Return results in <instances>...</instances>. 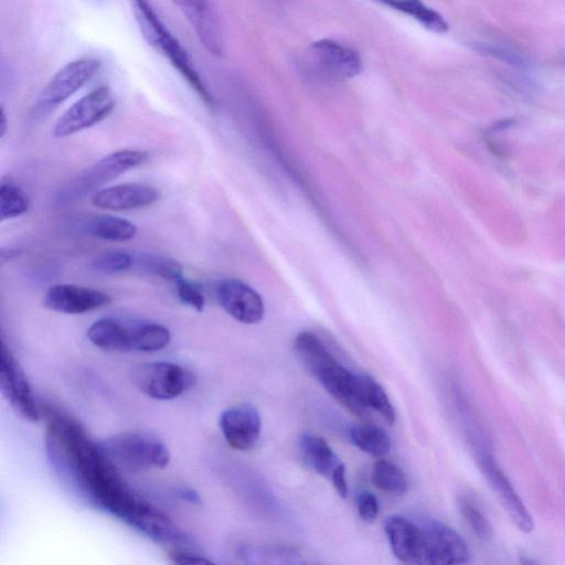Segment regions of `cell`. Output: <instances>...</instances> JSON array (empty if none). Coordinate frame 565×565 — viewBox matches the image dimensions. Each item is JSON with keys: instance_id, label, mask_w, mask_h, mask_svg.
<instances>
[{"instance_id": "obj_1", "label": "cell", "mask_w": 565, "mask_h": 565, "mask_svg": "<svg viewBox=\"0 0 565 565\" xmlns=\"http://www.w3.org/2000/svg\"><path fill=\"white\" fill-rule=\"evenodd\" d=\"M45 439L55 466L97 507L154 542L177 544L183 539L162 511L126 484L99 444L73 418L50 411Z\"/></svg>"}, {"instance_id": "obj_2", "label": "cell", "mask_w": 565, "mask_h": 565, "mask_svg": "<svg viewBox=\"0 0 565 565\" xmlns=\"http://www.w3.org/2000/svg\"><path fill=\"white\" fill-rule=\"evenodd\" d=\"M129 3L145 41L169 61L205 105L212 107L213 96L200 76L193 60L159 18L150 1L129 0Z\"/></svg>"}, {"instance_id": "obj_3", "label": "cell", "mask_w": 565, "mask_h": 565, "mask_svg": "<svg viewBox=\"0 0 565 565\" xmlns=\"http://www.w3.org/2000/svg\"><path fill=\"white\" fill-rule=\"evenodd\" d=\"M148 158V152L139 149H121L111 152L61 188L54 194V202L64 205L90 192H96L99 186L143 164Z\"/></svg>"}, {"instance_id": "obj_4", "label": "cell", "mask_w": 565, "mask_h": 565, "mask_svg": "<svg viewBox=\"0 0 565 565\" xmlns=\"http://www.w3.org/2000/svg\"><path fill=\"white\" fill-rule=\"evenodd\" d=\"M99 446L119 470L127 472L164 468L170 461L167 446L143 433L117 434L99 443Z\"/></svg>"}, {"instance_id": "obj_5", "label": "cell", "mask_w": 565, "mask_h": 565, "mask_svg": "<svg viewBox=\"0 0 565 565\" xmlns=\"http://www.w3.org/2000/svg\"><path fill=\"white\" fill-rule=\"evenodd\" d=\"M100 67L102 61L96 57H81L61 67L38 95L32 107L33 118L47 116L84 87Z\"/></svg>"}, {"instance_id": "obj_6", "label": "cell", "mask_w": 565, "mask_h": 565, "mask_svg": "<svg viewBox=\"0 0 565 565\" xmlns=\"http://www.w3.org/2000/svg\"><path fill=\"white\" fill-rule=\"evenodd\" d=\"M131 381L147 396L167 401L175 398L191 388L195 377L179 364L150 362L136 366L131 372Z\"/></svg>"}, {"instance_id": "obj_7", "label": "cell", "mask_w": 565, "mask_h": 565, "mask_svg": "<svg viewBox=\"0 0 565 565\" xmlns=\"http://www.w3.org/2000/svg\"><path fill=\"white\" fill-rule=\"evenodd\" d=\"M116 105L111 89L102 85L70 106L53 127L55 138H65L88 129L106 119Z\"/></svg>"}, {"instance_id": "obj_8", "label": "cell", "mask_w": 565, "mask_h": 565, "mask_svg": "<svg viewBox=\"0 0 565 565\" xmlns=\"http://www.w3.org/2000/svg\"><path fill=\"white\" fill-rule=\"evenodd\" d=\"M0 387L19 417L32 423L40 419L41 412L26 375L3 340L0 351Z\"/></svg>"}, {"instance_id": "obj_9", "label": "cell", "mask_w": 565, "mask_h": 565, "mask_svg": "<svg viewBox=\"0 0 565 565\" xmlns=\"http://www.w3.org/2000/svg\"><path fill=\"white\" fill-rule=\"evenodd\" d=\"M423 530V564L458 565L469 562L470 552L463 537L439 521H426Z\"/></svg>"}, {"instance_id": "obj_10", "label": "cell", "mask_w": 565, "mask_h": 565, "mask_svg": "<svg viewBox=\"0 0 565 565\" xmlns=\"http://www.w3.org/2000/svg\"><path fill=\"white\" fill-rule=\"evenodd\" d=\"M477 460L483 477L495 492L512 522L520 531L531 533L534 530L533 518L512 483L493 460L491 452L488 449L479 450Z\"/></svg>"}, {"instance_id": "obj_11", "label": "cell", "mask_w": 565, "mask_h": 565, "mask_svg": "<svg viewBox=\"0 0 565 565\" xmlns=\"http://www.w3.org/2000/svg\"><path fill=\"white\" fill-rule=\"evenodd\" d=\"M215 296L220 306L235 320L254 324L265 313L260 295L246 282L236 278H225L217 282Z\"/></svg>"}, {"instance_id": "obj_12", "label": "cell", "mask_w": 565, "mask_h": 565, "mask_svg": "<svg viewBox=\"0 0 565 565\" xmlns=\"http://www.w3.org/2000/svg\"><path fill=\"white\" fill-rule=\"evenodd\" d=\"M182 12L205 50L215 56L224 53V33L211 0H171Z\"/></svg>"}, {"instance_id": "obj_13", "label": "cell", "mask_w": 565, "mask_h": 565, "mask_svg": "<svg viewBox=\"0 0 565 565\" xmlns=\"http://www.w3.org/2000/svg\"><path fill=\"white\" fill-rule=\"evenodd\" d=\"M111 301L110 296L99 289L74 284H56L45 294V308L66 315H83L100 309Z\"/></svg>"}, {"instance_id": "obj_14", "label": "cell", "mask_w": 565, "mask_h": 565, "mask_svg": "<svg viewBox=\"0 0 565 565\" xmlns=\"http://www.w3.org/2000/svg\"><path fill=\"white\" fill-rule=\"evenodd\" d=\"M310 54L317 66L335 79L355 77L363 70L361 55L355 49L331 39L313 42Z\"/></svg>"}, {"instance_id": "obj_15", "label": "cell", "mask_w": 565, "mask_h": 565, "mask_svg": "<svg viewBox=\"0 0 565 565\" xmlns=\"http://www.w3.org/2000/svg\"><path fill=\"white\" fill-rule=\"evenodd\" d=\"M220 428L228 446L236 450H248L260 436L262 418L254 406L235 405L221 414Z\"/></svg>"}, {"instance_id": "obj_16", "label": "cell", "mask_w": 565, "mask_h": 565, "mask_svg": "<svg viewBox=\"0 0 565 565\" xmlns=\"http://www.w3.org/2000/svg\"><path fill=\"white\" fill-rule=\"evenodd\" d=\"M161 198L160 190L146 183H120L94 192L92 203L108 211H130L150 206Z\"/></svg>"}, {"instance_id": "obj_17", "label": "cell", "mask_w": 565, "mask_h": 565, "mask_svg": "<svg viewBox=\"0 0 565 565\" xmlns=\"http://www.w3.org/2000/svg\"><path fill=\"white\" fill-rule=\"evenodd\" d=\"M316 379L334 399L354 415H363L369 409L363 398L359 374L350 372L337 360Z\"/></svg>"}, {"instance_id": "obj_18", "label": "cell", "mask_w": 565, "mask_h": 565, "mask_svg": "<svg viewBox=\"0 0 565 565\" xmlns=\"http://www.w3.org/2000/svg\"><path fill=\"white\" fill-rule=\"evenodd\" d=\"M384 531L393 554L399 561L423 564L422 525L402 515H391L384 522Z\"/></svg>"}, {"instance_id": "obj_19", "label": "cell", "mask_w": 565, "mask_h": 565, "mask_svg": "<svg viewBox=\"0 0 565 565\" xmlns=\"http://www.w3.org/2000/svg\"><path fill=\"white\" fill-rule=\"evenodd\" d=\"M87 339L109 352H130V324L114 318L96 320L87 329Z\"/></svg>"}, {"instance_id": "obj_20", "label": "cell", "mask_w": 565, "mask_h": 565, "mask_svg": "<svg viewBox=\"0 0 565 565\" xmlns=\"http://www.w3.org/2000/svg\"><path fill=\"white\" fill-rule=\"evenodd\" d=\"M299 449L305 463L326 478L330 479L333 470L341 463L328 441L320 436L303 433L299 439Z\"/></svg>"}, {"instance_id": "obj_21", "label": "cell", "mask_w": 565, "mask_h": 565, "mask_svg": "<svg viewBox=\"0 0 565 565\" xmlns=\"http://www.w3.org/2000/svg\"><path fill=\"white\" fill-rule=\"evenodd\" d=\"M294 348L298 360L315 377L335 361L322 341L310 331L298 333Z\"/></svg>"}, {"instance_id": "obj_22", "label": "cell", "mask_w": 565, "mask_h": 565, "mask_svg": "<svg viewBox=\"0 0 565 565\" xmlns=\"http://www.w3.org/2000/svg\"><path fill=\"white\" fill-rule=\"evenodd\" d=\"M383 6L390 7L398 12L412 17L425 29L443 34L448 30V23L444 17L433 8L426 6L422 0H373Z\"/></svg>"}, {"instance_id": "obj_23", "label": "cell", "mask_w": 565, "mask_h": 565, "mask_svg": "<svg viewBox=\"0 0 565 565\" xmlns=\"http://www.w3.org/2000/svg\"><path fill=\"white\" fill-rule=\"evenodd\" d=\"M171 341L170 330L156 322L130 323V352H156Z\"/></svg>"}, {"instance_id": "obj_24", "label": "cell", "mask_w": 565, "mask_h": 565, "mask_svg": "<svg viewBox=\"0 0 565 565\" xmlns=\"http://www.w3.org/2000/svg\"><path fill=\"white\" fill-rule=\"evenodd\" d=\"M90 236L109 242H127L137 234V226L129 220L115 215H97L87 224Z\"/></svg>"}, {"instance_id": "obj_25", "label": "cell", "mask_w": 565, "mask_h": 565, "mask_svg": "<svg viewBox=\"0 0 565 565\" xmlns=\"http://www.w3.org/2000/svg\"><path fill=\"white\" fill-rule=\"evenodd\" d=\"M349 438L355 447L376 458H384L391 450L390 436L374 425L352 426L349 430Z\"/></svg>"}, {"instance_id": "obj_26", "label": "cell", "mask_w": 565, "mask_h": 565, "mask_svg": "<svg viewBox=\"0 0 565 565\" xmlns=\"http://www.w3.org/2000/svg\"><path fill=\"white\" fill-rule=\"evenodd\" d=\"M358 374L367 408L379 413L388 424H394L396 413L384 388L370 374Z\"/></svg>"}, {"instance_id": "obj_27", "label": "cell", "mask_w": 565, "mask_h": 565, "mask_svg": "<svg viewBox=\"0 0 565 565\" xmlns=\"http://www.w3.org/2000/svg\"><path fill=\"white\" fill-rule=\"evenodd\" d=\"M371 480L379 489L392 494H404L408 489V481L404 471L385 459L377 460L374 463Z\"/></svg>"}, {"instance_id": "obj_28", "label": "cell", "mask_w": 565, "mask_h": 565, "mask_svg": "<svg viewBox=\"0 0 565 565\" xmlns=\"http://www.w3.org/2000/svg\"><path fill=\"white\" fill-rule=\"evenodd\" d=\"M30 199L24 190L11 180L0 183V221L12 220L25 214Z\"/></svg>"}, {"instance_id": "obj_29", "label": "cell", "mask_w": 565, "mask_h": 565, "mask_svg": "<svg viewBox=\"0 0 565 565\" xmlns=\"http://www.w3.org/2000/svg\"><path fill=\"white\" fill-rule=\"evenodd\" d=\"M135 267L143 273L173 282L184 276L183 268L178 260L156 254H136Z\"/></svg>"}, {"instance_id": "obj_30", "label": "cell", "mask_w": 565, "mask_h": 565, "mask_svg": "<svg viewBox=\"0 0 565 565\" xmlns=\"http://www.w3.org/2000/svg\"><path fill=\"white\" fill-rule=\"evenodd\" d=\"M136 254L122 249L105 250L97 254L90 263L93 270L114 275L127 271L135 267Z\"/></svg>"}, {"instance_id": "obj_31", "label": "cell", "mask_w": 565, "mask_h": 565, "mask_svg": "<svg viewBox=\"0 0 565 565\" xmlns=\"http://www.w3.org/2000/svg\"><path fill=\"white\" fill-rule=\"evenodd\" d=\"M244 555L252 562L266 564H297L301 563L300 553L286 546L252 547L244 551Z\"/></svg>"}, {"instance_id": "obj_32", "label": "cell", "mask_w": 565, "mask_h": 565, "mask_svg": "<svg viewBox=\"0 0 565 565\" xmlns=\"http://www.w3.org/2000/svg\"><path fill=\"white\" fill-rule=\"evenodd\" d=\"M459 510L471 531L480 539L488 540L492 535V529L480 511V509L467 498H460L458 501Z\"/></svg>"}, {"instance_id": "obj_33", "label": "cell", "mask_w": 565, "mask_h": 565, "mask_svg": "<svg viewBox=\"0 0 565 565\" xmlns=\"http://www.w3.org/2000/svg\"><path fill=\"white\" fill-rule=\"evenodd\" d=\"M177 296L182 303L198 312H202L205 307V297L201 288L184 276L175 282Z\"/></svg>"}, {"instance_id": "obj_34", "label": "cell", "mask_w": 565, "mask_h": 565, "mask_svg": "<svg viewBox=\"0 0 565 565\" xmlns=\"http://www.w3.org/2000/svg\"><path fill=\"white\" fill-rule=\"evenodd\" d=\"M379 502L375 495L363 491L358 497V513L364 522H373L379 514Z\"/></svg>"}, {"instance_id": "obj_35", "label": "cell", "mask_w": 565, "mask_h": 565, "mask_svg": "<svg viewBox=\"0 0 565 565\" xmlns=\"http://www.w3.org/2000/svg\"><path fill=\"white\" fill-rule=\"evenodd\" d=\"M170 559L180 565H207L212 562L206 557L190 551L175 550L170 552Z\"/></svg>"}, {"instance_id": "obj_36", "label": "cell", "mask_w": 565, "mask_h": 565, "mask_svg": "<svg viewBox=\"0 0 565 565\" xmlns=\"http://www.w3.org/2000/svg\"><path fill=\"white\" fill-rule=\"evenodd\" d=\"M330 480L338 494L342 498H347L349 490L345 479V466L342 462L333 470Z\"/></svg>"}, {"instance_id": "obj_37", "label": "cell", "mask_w": 565, "mask_h": 565, "mask_svg": "<svg viewBox=\"0 0 565 565\" xmlns=\"http://www.w3.org/2000/svg\"><path fill=\"white\" fill-rule=\"evenodd\" d=\"M179 497L191 503H200L201 498L196 491L193 489H181L179 491Z\"/></svg>"}, {"instance_id": "obj_38", "label": "cell", "mask_w": 565, "mask_h": 565, "mask_svg": "<svg viewBox=\"0 0 565 565\" xmlns=\"http://www.w3.org/2000/svg\"><path fill=\"white\" fill-rule=\"evenodd\" d=\"M7 127H8V119H7V115H6V111L3 109V107H1V114H0V138H2L7 131Z\"/></svg>"}]
</instances>
